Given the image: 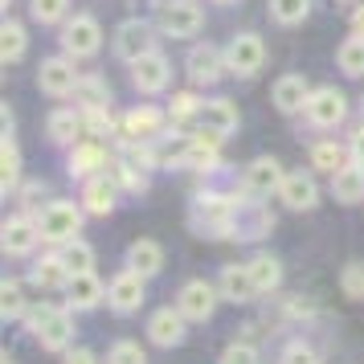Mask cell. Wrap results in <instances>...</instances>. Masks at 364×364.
<instances>
[{
	"label": "cell",
	"instance_id": "cell-1",
	"mask_svg": "<svg viewBox=\"0 0 364 364\" xmlns=\"http://www.w3.org/2000/svg\"><path fill=\"white\" fill-rule=\"evenodd\" d=\"M237 193H217V188H200L188 200V225L197 237H230V217Z\"/></svg>",
	"mask_w": 364,
	"mask_h": 364
},
{
	"label": "cell",
	"instance_id": "cell-2",
	"mask_svg": "<svg viewBox=\"0 0 364 364\" xmlns=\"http://www.w3.org/2000/svg\"><path fill=\"white\" fill-rule=\"evenodd\" d=\"M25 323H29L33 340L46 352H66V348H74V315H70V307L41 303V307H33V311L25 315Z\"/></svg>",
	"mask_w": 364,
	"mask_h": 364
},
{
	"label": "cell",
	"instance_id": "cell-3",
	"mask_svg": "<svg viewBox=\"0 0 364 364\" xmlns=\"http://www.w3.org/2000/svg\"><path fill=\"white\" fill-rule=\"evenodd\" d=\"M82 205H74V200H46L41 209H37V230H41V242H50V246H66L74 242L78 233H82Z\"/></svg>",
	"mask_w": 364,
	"mask_h": 364
},
{
	"label": "cell",
	"instance_id": "cell-4",
	"mask_svg": "<svg viewBox=\"0 0 364 364\" xmlns=\"http://www.w3.org/2000/svg\"><path fill=\"white\" fill-rule=\"evenodd\" d=\"M274 230V213L262 197H237L230 217V242H262L266 233Z\"/></svg>",
	"mask_w": 364,
	"mask_h": 364
},
{
	"label": "cell",
	"instance_id": "cell-5",
	"mask_svg": "<svg viewBox=\"0 0 364 364\" xmlns=\"http://www.w3.org/2000/svg\"><path fill=\"white\" fill-rule=\"evenodd\" d=\"M156 25H160V33L172 37V41H188V37L200 33L205 9H200L197 0H164L160 13H156Z\"/></svg>",
	"mask_w": 364,
	"mask_h": 364
},
{
	"label": "cell",
	"instance_id": "cell-6",
	"mask_svg": "<svg viewBox=\"0 0 364 364\" xmlns=\"http://www.w3.org/2000/svg\"><path fill=\"white\" fill-rule=\"evenodd\" d=\"M99 50H102L99 17H90V13H74V17L62 25V53L74 58V62H82V58H95Z\"/></svg>",
	"mask_w": 364,
	"mask_h": 364
},
{
	"label": "cell",
	"instance_id": "cell-7",
	"mask_svg": "<svg viewBox=\"0 0 364 364\" xmlns=\"http://www.w3.org/2000/svg\"><path fill=\"white\" fill-rule=\"evenodd\" d=\"M164 127H168V111L160 107H132L127 115L119 119V135H123V144H156V139H164Z\"/></svg>",
	"mask_w": 364,
	"mask_h": 364
},
{
	"label": "cell",
	"instance_id": "cell-8",
	"mask_svg": "<svg viewBox=\"0 0 364 364\" xmlns=\"http://www.w3.org/2000/svg\"><path fill=\"white\" fill-rule=\"evenodd\" d=\"M303 119L311 123L315 132H331V127H340V123L348 119V95L344 90H336V86H315L311 99H307Z\"/></svg>",
	"mask_w": 364,
	"mask_h": 364
},
{
	"label": "cell",
	"instance_id": "cell-9",
	"mask_svg": "<svg viewBox=\"0 0 364 364\" xmlns=\"http://www.w3.org/2000/svg\"><path fill=\"white\" fill-rule=\"evenodd\" d=\"M225 66L233 78H254L266 66V41L258 33H233L225 46Z\"/></svg>",
	"mask_w": 364,
	"mask_h": 364
},
{
	"label": "cell",
	"instance_id": "cell-10",
	"mask_svg": "<svg viewBox=\"0 0 364 364\" xmlns=\"http://www.w3.org/2000/svg\"><path fill=\"white\" fill-rule=\"evenodd\" d=\"M184 74H188L193 86H217L225 74H230L225 50H217V46H209V41H197V46L188 50V58H184Z\"/></svg>",
	"mask_w": 364,
	"mask_h": 364
},
{
	"label": "cell",
	"instance_id": "cell-11",
	"mask_svg": "<svg viewBox=\"0 0 364 364\" xmlns=\"http://www.w3.org/2000/svg\"><path fill=\"white\" fill-rule=\"evenodd\" d=\"M78 82H82V74H78V66H74V58H66V53L46 58V62L37 66V86H41V95H50V99L74 95Z\"/></svg>",
	"mask_w": 364,
	"mask_h": 364
},
{
	"label": "cell",
	"instance_id": "cell-12",
	"mask_svg": "<svg viewBox=\"0 0 364 364\" xmlns=\"http://www.w3.org/2000/svg\"><path fill=\"white\" fill-rule=\"evenodd\" d=\"M217 303H221V291H217V282H205V279H188L176 291V307L184 311L188 323H205V319H213Z\"/></svg>",
	"mask_w": 364,
	"mask_h": 364
},
{
	"label": "cell",
	"instance_id": "cell-13",
	"mask_svg": "<svg viewBox=\"0 0 364 364\" xmlns=\"http://www.w3.org/2000/svg\"><path fill=\"white\" fill-rule=\"evenodd\" d=\"M148 299V279L135 270H119L115 279L107 282V307L115 315H135Z\"/></svg>",
	"mask_w": 364,
	"mask_h": 364
},
{
	"label": "cell",
	"instance_id": "cell-14",
	"mask_svg": "<svg viewBox=\"0 0 364 364\" xmlns=\"http://www.w3.org/2000/svg\"><path fill=\"white\" fill-rule=\"evenodd\" d=\"M132 86L139 95H164L172 86V62L160 50L144 53L139 62H132Z\"/></svg>",
	"mask_w": 364,
	"mask_h": 364
},
{
	"label": "cell",
	"instance_id": "cell-15",
	"mask_svg": "<svg viewBox=\"0 0 364 364\" xmlns=\"http://www.w3.org/2000/svg\"><path fill=\"white\" fill-rule=\"evenodd\" d=\"M282 181H287V168L282 160L274 156H258V160H250L246 172H242V193L250 197H270V193H279Z\"/></svg>",
	"mask_w": 364,
	"mask_h": 364
},
{
	"label": "cell",
	"instance_id": "cell-16",
	"mask_svg": "<svg viewBox=\"0 0 364 364\" xmlns=\"http://www.w3.org/2000/svg\"><path fill=\"white\" fill-rule=\"evenodd\" d=\"M111 50H115L119 62H127V66H132V62H139L144 53L156 50V33H151L148 21H135L132 17V21H123V25L115 29V46H111Z\"/></svg>",
	"mask_w": 364,
	"mask_h": 364
},
{
	"label": "cell",
	"instance_id": "cell-17",
	"mask_svg": "<svg viewBox=\"0 0 364 364\" xmlns=\"http://www.w3.org/2000/svg\"><path fill=\"white\" fill-rule=\"evenodd\" d=\"M148 340L156 348H181L188 340V319L181 307H160L148 315Z\"/></svg>",
	"mask_w": 364,
	"mask_h": 364
},
{
	"label": "cell",
	"instance_id": "cell-18",
	"mask_svg": "<svg viewBox=\"0 0 364 364\" xmlns=\"http://www.w3.org/2000/svg\"><path fill=\"white\" fill-rule=\"evenodd\" d=\"M274 197L282 200V209H291V213H307V209H315L319 205V184H315V172H287V181H282V188L274 193Z\"/></svg>",
	"mask_w": 364,
	"mask_h": 364
},
{
	"label": "cell",
	"instance_id": "cell-19",
	"mask_svg": "<svg viewBox=\"0 0 364 364\" xmlns=\"http://www.w3.org/2000/svg\"><path fill=\"white\" fill-rule=\"evenodd\" d=\"M37 242H41V230H37V217H29V213H17L0 225V246H4V254H13V258L33 254Z\"/></svg>",
	"mask_w": 364,
	"mask_h": 364
},
{
	"label": "cell",
	"instance_id": "cell-20",
	"mask_svg": "<svg viewBox=\"0 0 364 364\" xmlns=\"http://www.w3.org/2000/svg\"><path fill=\"white\" fill-rule=\"evenodd\" d=\"M237 123H242V115H237V107H233L230 99H209L205 107H200L197 127H193V132L217 135V139H230V135L237 132Z\"/></svg>",
	"mask_w": 364,
	"mask_h": 364
},
{
	"label": "cell",
	"instance_id": "cell-21",
	"mask_svg": "<svg viewBox=\"0 0 364 364\" xmlns=\"http://www.w3.org/2000/svg\"><path fill=\"white\" fill-rule=\"evenodd\" d=\"M107 164H111V156H107V148H102L99 139H78L66 156V172L78 176V181H90V176L107 172Z\"/></svg>",
	"mask_w": 364,
	"mask_h": 364
},
{
	"label": "cell",
	"instance_id": "cell-22",
	"mask_svg": "<svg viewBox=\"0 0 364 364\" xmlns=\"http://www.w3.org/2000/svg\"><path fill=\"white\" fill-rule=\"evenodd\" d=\"M119 197H123L119 184L111 181L107 172H99V176L82 181V200H78V205H82L90 217H111L115 213V205H119Z\"/></svg>",
	"mask_w": 364,
	"mask_h": 364
},
{
	"label": "cell",
	"instance_id": "cell-23",
	"mask_svg": "<svg viewBox=\"0 0 364 364\" xmlns=\"http://www.w3.org/2000/svg\"><path fill=\"white\" fill-rule=\"evenodd\" d=\"M99 303H107V287L95 270H86V274H74L66 282V307L70 311H95Z\"/></svg>",
	"mask_w": 364,
	"mask_h": 364
},
{
	"label": "cell",
	"instance_id": "cell-24",
	"mask_svg": "<svg viewBox=\"0 0 364 364\" xmlns=\"http://www.w3.org/2000/svg\"><path fill=\"white\" fill-rule=\"evenodd\" d=\"M270 99H274V111L282 115H299V111H307V99H311V82L303 78V74H282L274 90H270Z\"/></svg>",
	"mask_w": 364,
	"mask_h": 364
},
{
	"label": "cell",
	"instance_id": "cell-25",
	"mask_svg": "<svg viewBox=\"0 0 364 364\" xmlns=\"http://www.w3.org/2000/svg\"><path fill=\"white\" fill-rule=\"evenodd\" d=\"M217 291L225 303H254V299L262 295L258 291V282L250 274V266H225L221 274H217Z\"/></svg>",
	"mask_w": 364,
	"mask_h": 364
},
{
	"label": "cell",
	"instance_id": "cell-26",
	"mask_svg": "<svg viewBox=\"0 0 364 364\" xmlns=\"http://www.w3.org/2000/svg\"><path fill=\"white\" fill-rule=\"evenodd\" d=\"M127 270L144 274V279H156L164 270V246L156 237H135L127 246Z\"/></svg>",
	"mask_w": 364,
	"mask_h": 364
},
{
	"label": "cell",
	"instance_id": "cell-27",
	"mask_svg": "<svg viewBox=\"0 0 364 364\" xmlns=\"http://www.w3.org/2000/svg\"><path fill=\"white\" fill-rule=\"evenodd\" d=\"M307 160H311V172H328V176H336V172H344V168L352 164V151H348V144L319 139V144H311Z\"/></svg>",
	"mask_w": 364,
	"mask_h": 364
},
{
	"label": "cell",
	"instance_id": "cell-28",
	"mask_svg": "<svg viewBox=\"0 0 364 364\" xmlns=\"http://www.w3.org/2000/svg\"><path fill=\"white\" fill-rule=\"evenodd\" d=\"M29 282L41 287V291H66L70 270H66V262H62V254H58V250H53V254H41L33 262V270H29Z\"/></svg>",
	"mask_w": 364,
	"mask_h": 364
},
{
	"label": "cell",
	"instance_id": "cell-29",
	"mask_svg": "<svg viewBox=\"0 0 364 364\" xmlns=\"http://www.w3.org/2000/svg\"><path fill=\"white\" fill-rule=\"evenodd\" d=\"M107 176L119 184V193H127V197H144L148 193V168L132 164L127 156H115L111 164H107Z\"/></svg>",
	"mask_w": 364,
	"mask_h": 364
},
{
	"label": "cell",
	"instance_id": "cell-30",
	"mask_svg": "<svg viewBox=\"0 0 364 364\" xmlns=\"http://www.w3.org/2000/svg\"><path fill=\"white\" fill-rule=\"evenodd\" d=\"M46 132H50L53 144L74 148V144H78V135H82V111H74V107H58V111L46 119Z\"/></svg>",
	"mask_w": 364,
	"mask_h": 364
},
{
	"label": "cell",
	"instance_id": "cell-31",
	"mask_svg": "<svg viewBox=\"0 0 364 364\" xmlns=\"http://www.w3.org/2000/svg\"><path fill=\"white\" fill-rule=\"evenodd\" d=\"M200 107H205V99H197L193 90H181V95H172V102H168V123H172L176 132H188V127H197Z\"/></svg>",
	"mask_w": 364,
	"mask_h": 364
},
{
	"label": "cell",
	"instance_id": "cell-32",
	"mask_svg": "<svg viewBox=\"0 0 364 364\" xmlns=\"http://www.w3.org/2000/svg\"><path fill=\"white\" fill-rule=\"evenodd\" d=\"M246 266H250V274H254V282H258L262 295H274V291L282 287V262L274 258V254H254Z\"/></svg>",
	"mask_w": 364,
	"mask_h": 364
},
{
	"label": "cell",
	"instance_id": "cell-33",
	"mask_svg": "<svg viewBox=\"0 0 364 364\" xmlns=\"http://www.w3.org/2000/svg\"><path fill=\"white\" fill-rule=\"evenodd\" d=\"M331 197L340 200V205H356V200H364V168L348 164L344 172H336V176H331Z\"/></svg>",
	"mask_w": 364,
	"mask_h": 364
},
{
	"label": "cell",
	"instance_id": "cell-34",
	"mask_svg": "<svg viewBox=\"0 0 364 364\" xmlns=\"http://www.w3.org/2000/svg\"><path fill=\"white\" fill-rule=\"evenodd\" d=\"M25 50H29V33H25V25H21V21H4V25H0V62L13 66V62L25 58Z\"/></svg>",
	"mask_w": 364,
	"mask_h": 364
},
{
	"label": "cell",
	"instance_id": "cell-35",
	"mask_svg": "<svg viewBox=\"0 0 364 364\" xmlns=\"http://www.w3.org/2000/svg\"><path fill=\"white\" fill-rule=\"evenodd\" d=\"M21 188V151H17V139H4L0 144V193L13 197Z\"/></svg>",
	"mask_w": 364,
	"mask_h": 364
},
{
	"label": "cell",
	"instance_id": "cell-36",
	"mask_svg": "<svg viewBox=\"0 0 364 364\" xmlns=\"http://www.w3.org/2000/svg\"><path fill=\"white\" fill-rule=\"evenodd\" d=\"M58 254H62V262H66L70 279H74V274H86V270H95V246L82 242V237H74V242H66V246H58Z\"/></svg>",
	"mask_w": 364,
	"mask_h": 364
},
{
	"label": "cell",
	"instance_id": "cell-37",
	"mask_svg": "<svg viewBox=\"0 0 364 364\" xmlns=\"http://www.w3.org/2000/svg\"><path fill=\"white\" fill-rule=\"evenodd\" d=\"M336 66L344 70L348 78H364V37H344L336 50Z\"/></svg>",
	"mask_w": 364,
	"mask_h": 364
},
{
	"label": "cell",
	"instance_id": "cell-38",
	"mask_svg": "<svg viewBox=\"0 0 364 364\" xmlns=\"http://www.w3.org/2000/svg\"><path fill=\"white\" fill-rule=\"evenodd\" d=\"M311 17V0H270V21L282 29H295Z\"/></svg>",
	"mask_w": 364,
	"mask_h": 364
},
{
	"label": "cell",
	"instance_id": "cell-39",
	"mask_svg": "<svg viewBox=\"0 0 364 364\" xmlns=\"http://www.w3.org/2000/svg\"><path fill=\"white\" fill-rule=\"evenodd\" d=\"M74 99H78V107H111V86L102 74H82Z\"/></svg>",
	"mask_w": 364,
	"mask_h": 364
},
{
	"label": "cell",
	"instance_id": "cell-40",
	"mask_svg": "<svg viewBox=\"0 0 364 364\" xmlns=\"http://www.w3.org/2000/svg\"><path fill=\"white\" fill-rule=\"evenodd\" d=\"M29 307H25V287L17 279H4L0 282V319L9 323V319H25Z\"/></svg>",
	"mask_w": 364,
	"mask_h": 364
},
{
	"label": "cell",
	"instance_id": "cell-41",
	"mask_svg": "<svg viewBox=\"0 0 364 364\" xmlns=\"http://www.w3.org/2000/svg\"><path fill=\"white\" fill-rule=\"evenodd\" d=\"M82 111V132L90 139H102V135H115V119H111V107H78Z\"/></svg>",
	"mask_w": 364,
	"mask_h": 364
},
{
	"label": "cell",
	"instance_id": "cell-42",
	"mask_svg": "<svg viewBox=\"0 0 364 364\" xmlns=\"http://www.w3.org/2000/svg\"><path fill=\"white\" fill-rule=\"evenodd\" d=\"M279 364H323V352L307 340H287L279 352Z\"/></svg>",
	"mask_w": 364,
	"mask_h": 364
},
{
	"label": "cell",
	"instance_id": "cell-43",
	"mask_svg": "<svg viewBox=\"0 0 364 364\" xmlns=\"http://www.w3.org/2000/svg\"><path fill=\"white\" fill-rule=\"evenodd\" d=\"M29 13L37 25H58L70 21V0H29Z\"/></svg>",
	"mask_w": 364,
	"mask_h": 364
},
{
	"label": "cell",
	"instance_id": "cell-44",
	"mask_svg": "<svg viewBox=\"0 0 364 364\" xmlns=\"http://www.w3.org/2000/svg\"><path fill=\"white\" fill-rule=\"evenodd\" d=\"M217 364H262V352L250 344V340H230V344L221 348Z\"/></svg>",
	"mask_w": 364,
	"mask_h": 364
},
{
	"label": "cell",
	"instance_id": "cell-45",
	"mask_svg": "<svg viewBox=\"0 0 364 364\" xmlns=\"http://www.w3.org/2000/svg\"><path fill=\"white\" fill-rule=\"evenodd\" d=\"M107 364H148V352L135 340H115L107 348Z\"/></svg>",
	"mask_w": 364,
	"mask_h": 364
},
{
	"label": "cell",
	"instance_id": "cell-46",
	"mask_svg": "<svg viewBox=\"0 0 364 364\" xmlns=\"http://www.w3.org/2000/svg\"><path fill=\"white\" fill-rule=\"evenodd\" d=\"M340 291H344L348 299H360L364 303V262L360 258H352V262L340 270Z\"/></svg>",
	"mask_w": 364,
	"mask_h": 364
},
{
	"label": "cell",
	"instance_id": "cell-47",
	"mask_svg": "<svg viewBox=\"0 0 364 364\" xmlns=\"http://www.w3.org/2000/svg\"><path fill=\"white\" fill-rule=\"evenodd\" d=\"M62 364H102V360L90 348H66V352H62Z\"/></svg>",
	"mask_w": 364,
	"mask_h": 364
},
{
	"label": "cell",
	"instance_id": "cell-48",
	"mask_svg": "<svg viewBox=\"0 0 364 364\" xmlns=\"http://www.w3.org/2000/svg\"><path fill=\"white\" fill-rule=\"evenodd\" d=\"M37 193H41V184H37V181H25V184L17 188V193H13V197H17L21 205H25V209H29V205H37Z\"/></svg>",
	"mask_w": 364,
	"mask_h": 364
},
{
	"label": "cell",
	"instance_id": "cell-49",
	"mask_svg": "<svg viewBox=\"0 0 364 364\" xmlns=\"http://www.w3.org/2000/svg\"><path fill=\"white\" fill-rule=\"evenodd\" d=\"M348 151H352V164L364 168V127L356 135H352V144H348Z\"/></svg>",
	"mask_w": 364,
	"mask_h": 364
},
{
	"label": "cell",
	"instance_id": "cell-50",
	"mask_svg": "<svg viewBox=\"0 0 364 364\" xmlns=\"http://www.w3.org/2000/svg\"><path fill=\"white\" fill-rule=\"evenodd\" d=\"M348 29H352L356 37H364V4H356V9H352V17H348Z\"/></svg>",
	"mask_w": 364,
	"mask_h": 364
},
{
	"label": "cell",
	"instance_id": "cell-51",
	"mask_svg": "<svg viewBox=\"0 0 364 364\" xmlns=\"http://www.w3.org/2000/svg\"><path fill=\"white\" fill-rule=\"evenodd\" d=\"M0 364H17V360H13V356H9V352H4V356H0Z\"/></svg>",
	"mask_w": 364,
	"mask_h": 364
},
{
	"label": "cell",
	"instance_id": "cell-52",
	"mask_svg": "<svg viewBox=\"0 0 364 364\" xmlns=\"http://www.w3.org/2000/svg\"><path fill=\"white\" fill-rule=\"evenodd\" d=\"M217 4H233V0H217Z\"/></svg>",
	"mask_w": 364,
	"mask_h": 364
},
{
	"label": "cell",
	"instance_id": "cell-53",
	"mask_svg": "<svg viewBox=\"0 0 364 364\" xmlns=\"http://www.w3.org/2000/svg\"><path fill=\"white\" fill-rule=\"evenodd\" d=\"M360 115H364V99H360Z\"/></svg>",
	"mask_w": 364,
	"mask_h": 364
},
{
	"label": "cell",
	"instance_id": "cell-54",
	"mask_svg": "<svg viewBox=\"0 0 364 364\" xmlns=\"http://www.w3.org/2000/svg\"><path fill=\"white\" fill-rule=\"evenodd\" d=\"M160 4H164V0H160Z\"/></svg>",
	"mask_w": 364,
	"mask_h": 364
},
{
	"label": "cell",
	"instance_id": "cell-55",
	"mask_svg": "<svg viewBox=\"0 0 364 364\" xmlns=\"http://www.w3.org/2000/svg\"><path fill=\"white\" fill-rule=\"evenodd\" d=\"M344 4H348V0H344Z\"/></svg>",
	"mask_w": 364,
	"mask_h": 364
}]
</instances>
